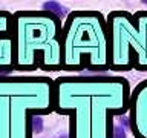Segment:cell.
Returning <instances> with one entry per match:
<instances>
[{"instance_id":"obj_1","label":"cell","mask_w":147,"mask_h":138,"mask_svg":"<svg viewBox=\"0 0 147 138\" xmlns=\"http://www.w3.org/2000/svg\"><path fill=\"white\" fill-rule=\"evenodd\" d=\"M54 110L71 120L69 138H113V118L126 114L130 85L124 77H58Z\"/></svg>"},{"instance_id":"obj_2","label":"cell","mask_w":147,"mask_h":138,"mask_svg":"<svg viewBox=\"0 0 147 138\" xmlns=\"http://www.w3.org/2000/svg\"><path fill=\"white\" fill-rule=\"evenodd\" d=\"M49 77H0V138H32V117L54 110Z\"/></svg>"},{"instance_id":"obj_3","label":"cell","mask_w":147,"mask_h":138,"mask_svg":"<svg viewBox=\"0 0 147 138\" xmlns=\"http://www.w3.org/2000/svg\"><path fill=\"white\" fill-rule=\"evenodd\" d=\"M16 37V68L32 71L63 68V25L49 11H17L12 14Z\"/></svg>"},{"instance_id":"obj_4","label":"cell","mask_w":147,"mask_h":138,"mask_svg":"<svg viewBox=\"0 0 147 138\" xmlns=\"http://www.w3.org/2000/svg\"><path fill=\"white\" fill-rule=\"evenodd\" d=\"M63 69H110L107 18L98 11H74L63 23Z\"/></svg>"},{"instance_id":"obj_5","label":"cell","mask_w":147,"mask_h":138,"mask_svg":"<svg viewBox=\"0 0 147 138\" xmlns=\"http://www.w3.org/2000/svg\"><path fill=\"white\" fill-rule=\"evenodd\" d=\"M110 69L147 72V11L130 14L113 11L107 16Z\"/></svg>"},{"instance_id":"obj_6","label":"cell","mask_w":147,"mask_h":138,"mask_svg":"<svg viewBox=\"0 0 147 138\" xmlns=\"http://www.w3.org/2000/svg\"><path fill=\"white\" fill-rule=\"evenodd\" d=\"M130 129L135 138H147V80L141 81L130 95Z\"/></svg>"},{"instance_id":"obj_7","label":"cell","mask_w":147,"mask_h":138,"mask_svg":"<svg viewBox=\"0 0 147 138\" xmlns=\"http://www.w3.org/2000/svg\"><path fill=\"white\" fill-rule=\"evenodd\" d=\"M16 68V37L12 14L0 11V72Z\"/></svg>"},{"instance_id":"obj_8","label":"cell","mask_w":147,"mask_h":138,"mask_svg":"<svg viewBox=\"0 0 147 138\" xmlns=\"http://www.w3.org/2000/svg\"><path fill=\"white\" fill-rule=\"evenodd\" d=\"M43 11H49V12H52L55 14L57 17H61L66 14V9H64L63 6H60V5L57 2H54V0H51V2H46L43 5Z\"/></svg>"},{"instance_id":"obj_9","label":"cell","mask_w":147,"mask_h":138,"mask_svg":"<svg viewBox=\"0 0 147 138\" xmlns=\"http://www.w3.org/2000/svg\"><path fill=\"white\" fill-rule=\"evenodd\" d=\"M142 2H144V3H147V0H142Z\"/></svg>"}]
</instances>
